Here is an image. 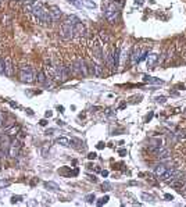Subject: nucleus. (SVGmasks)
Instances as JSON below:
<instances>
[{
	"mask_svg": "<svg viewBox=\"0 0 186 207\" xmlns=\"http://www.w3.org/2000/svg\"><path fill=\"white\" fill-rule=\"evenodd\" d=\"M31 11L34 13L35 17H36L40 22H43V24H50V22L53 21L52 15H50V11L47 10V8H44L40 3H36V2L32 3V10Z\"/></svg>",
	"mask_w": 186,
	"mask_h": 207,
	"instance_id": "1",
	"label": "nucleus"
},
{
	"mask_svg": "<svg viewBox=\"0 0 186 207\" xmlns=\"http://www.w3.org/2000/svg\"><path fill=\"white\" fill-rule=\"evenodd\" d=\"M104 10V17L106 20H107L110 24H115V22L118 21V15H120V10H118V7L114 4V3H110V4H107L106 7L103 8Z\"/></svg>",
	"mask_w": 186,
	"mask_h": 207,
	"instance_id": "2",
	"label": "nucleus"
},
{
	"mask_svg": "<svg viewBox=\"0 0 186 207\" xmlns=\"http://www.w3.org/2000/svg\"><path fill=\"white\" fill-rule=\"evenodd\" d=\"M20 81L24 83H32L35 81V74L34 70L29 66H21L20 67V72H18Z\"/></svg>",
	"mask_w": 186,
	"mask_h": 207,
	"instance_id": "3",
	"label": "nucleus"
},
{
	"mask_svg": "<svg viewBox=\"0 0 186 207\" xmlns=\"http://www.w3.org/2000/svg\"><path fill=\"white\" fill-rule=\"evenodd\" d=\"M71 66H72V72L75 74V75H83V77L88 75L86 63H85V60H83V59H76Z\"/></svg>",
	"mask_w": 186,
	"mask_h": 207,
	"instance_id": "4",
	"label": "nucleus"
},
{
	"mask_svg": "<svg viewBox=\"0 0 186 207\" xmlns=\"http://www.w3.org/2000/svg\"><path fill=\"white\" fill-rule=\"evenodd\" d=\"M60 35H61L63 39L65 40H70L74 38V35H75V32H74V25L68 24V22H63L61 24V28H60Z\"/></svg>",
	"mask_w": 186,
	"mask_h": 207,
	"instance_id": "5",
	"label": "nucleus"
},
{
	"mask_svg": "<svg viewBox=\"0 0 186 207\" xmlns=\"http://www.w3.org/2000/svg\"><path fill=\"white\" fill-rule=\"evenodd\" d=\"M70 77V71L67 67L61 66V64H57L56 66V78L59 81H61V82H64V81H67Z\"/></svg>",
	"mask_w": 186,
	"mask_h": 207,
	"instance_id": "6",
	"label": "nucleus"
},
{
	"mask_svg": "<svg viewBox=\"0 0 186 207\" xmlns=\"http://www.w3.org/2000/svg\"><path fill=\"white\" fill-rule=\"evenodd\" d=\"M20 150H21V142L18 139H13L10 143V147H8V154L11 157H17L20 154Z\"/></svg>",
	"mask_w": 186,
	"mask_h": 207,
	"instance_id": "7",
	"label": "nucleus"
},
{
	"mask_svg": "<svg viewBox=\"0 0 186 207\" xmlns=\"http://www.w3.org/2000/svg\"><path fill=\"white\" fill-rule=\"evenodd\" d=\"M157 158L158 160H168V158H171V150L168 147H160L157 150Z\"/></svg>",
	"mask_w": 186,
	"mask_h": 207,
	"instance_id": "8",
	"label": "nucleus"
},
{
	"mask_svg": "<svg viewBox=\"0 0 186 207\" xmlns=\"http://www.w3.org/2000/svg\"><path fill=\"white\" fill-rule=\"evenodd\" d=\"M149 145H150V146H149L150 150H152V151H157L160 147H163V146H161V145H163V141H161V139H158V138H157V139H150V141H149Z\"/></svg>",
	"mask_w": 186,
	"mask_h": 207,
	"instance_id": "9",
	"label": "nucleus"
},
{
	"mask_svg": "<svg viewBox=\"0 0 186 207\" xmlns=\"http://www.w3.org/2000/svg\"><path fill=\"white\" fill-rule=\"evenodd\" d=\"M132 64L135 66V64L140 63V57H142V50L139 49V47H133V51H132Z\"/></svg>",
	"mask_w": 186,
	"mask_h": 207,
	"instance_id": "10",
	"label": "nucleus"
},
{
	"mask_svg": "<svg viewBox=\"0 0 186 207\" xmlns=\"http://www.w3.org/2000/svg\"><path fill=\"white\" fill-rule=\"evenodd\" d=\"M50 15H52L53 21H59L60 17H61V10H60L57 6H52V7H50Z\"/></svg>",
	"mask_w": 186,
	"mask_h": 207,
	"instance_id": "11",
	"label": "nucleus"
},
{
	"mask_svg": "<svg viewBox=\"0 0 186 207\" xmlns=\"http://www.w3.org/2000/svg\"><path fill=\"white\" fill-rule=\"evenodd\" d=\"M157 61H158V56H157L156 53H150L149 56H147V67H149V68H154Z\"/></svg>",
	"mask_w": 186,
	"mask_h": 207,
	"instance_id": "12",
	"label": "nucleus"
},
{
	"mask_svg": "<svg viewBox=\"0 0 186 207\" xmlns=\"http://www.w3.org/2000/svg\"><path fill=\"white\" fill-rule=\"evenodd\" d=\"M74 32H75L78 36H85L86 29H85V27H83L82 22H79V24H76L75 27H74Z\"/></svg>",
	"mask_w": 186,
	"mask_h": 207,
	"instance_id": "13",
	"label": "nucleus"
},
{
	"mask_svg": "<svg viewBox=\"0 0 186 207\" xmlns=\"http://www.w3.org/2000/svg\"><path fill=\"white\" fill-rule=\"evenodd\" d=\"M167 170H168V167H167L165 164H158V166H156V168H154V174L157 177H161Z\"/></svg>",
	"mask_w": 186,
	"mask_h": 207,
	"instance_id": "14",
	"label": "nucleus"
},
{
	"mask_svg": "<svg viewBox=\"0 0 186 207\" xmlns=\"http://www.w3.org/2000/svg\"><path fill=\"white\" fill-rule=\"evenodd\" d=\"M120 50H121V47H117V49L114 50V53H113L114 68H115V70H117V68H118V66H120Z\"/></svg>",
	"mask_w": 186,
	"mask_h": 207,
	"instance_id": "15",
	"label": "nucleus"
},
{
	"mask_svg": "<svg viewBox=\"0 0 186 207\" xmlns=\"http://www.w3.org/2000/svg\"><path fill=\"white\" fill-rule=\"evenodd\" d=\"M4 74L8 77L13 75V67H11V61L10 60H4Z\"/></svg>",
	"mask_w": 186,
	"mask_h": 207,
	"instance_id": "16",
	"label": "nucleus"
},
{
	"mask_svg": "<svg viewBox=\"0 0 186 207\" xmlns=\"http://www.w3.org/2000/svg\"><path fill=\"white\" fill-rule=\"evenodd\" d=\"M65 21L68 22V24L74 25V27H75L76 24H79V22H81V20H79V18L76 17V15H68V17H67V20H65Z\"/></svg>",
	"mask_w": 186,
	"mask_h": 207,
	"instance_id": "17",
	"label": "nucleus"
},
{
	"mask_svg": "<svg viewBox=\"0 0 186 207\" xmlns=\"http://www.w3.org/2000/svg\"><path fill=\"white\" fill-rule=\"evenodd\" d=\"M143 81H145V82H149V83H163L161 79H156V78H153V77H149V75H145V77H143Z\"/></svg>",
	"mask_w": 186,
	"mask_h": 207,
	"instance_id": "18",
	"label": "nucleus"
},
{
	"mask_svg": "<svg viewBox=\"0 0 186 207\" xmlns=\"http://www.w3.org/2000/svg\"><path fill=\"white\" fill-rule=\"evenodd\" d=\"M56 142H57L59 145H61V146H70V139L65 138V136H60Z\"/></svg>",
	"mask_w": 186,
	"mask_h": 207,
	"instance_id": "19",
	"label": "nucleus"
},
{
	"mask_svg": "<svg viewBox=\"0 0 186 207\" xmlns=\"http://www.w3.org/2000/svg\"><path fill=\"white\" fill-rule=\"evenodd\" d=\"M106 61H107V66L110 67L111 70H114V59H113V54H107V56H104Z\"/></svg>",
	"mask_w": 186,
	"mask_h": 207,
	"instance_id": "20",
	"label": "nucleus"
},
{
	"mask_svg": "<svg viewBox=\"0 0 186 207\" xmlns=\"http://www.w3.org/2000/svg\"><path fill=\"white\" fill-rule=\"evenodd\" d=\"M18 132H20V127H18V125H14V127H11L7 131V135L8 136H14V135H17Z\"/></svg>",
	"mask_w": 186,
	"mask_h": 207,
	"instance_id": "21",
	"label": "nucleus"
},
{
	"mask_svg": "<svg viewBox=\"0 0 186 207\" xmlns=\"http://www.w3.org/2000/svg\"><path fill=\"white\" fill-rule=\"evenodd\" d=\"M38 82H40V83L46 82V75H44L43 71H38Z\"/></svg>",
	"mask_w": 186,
	"mask_h": 207,
	"instance_id": "22",
	"label": "nucleus"
},
{
	"mask_svg": "<svg viewBox=\"0 0 186 207\" xmlns=\"http://www.w3.org/2000/svg\"><path fill=\"white\" fill-rule=\"evenodd\" d=\"M82 4L86 6V7H89V8H95L96 7V3L92 2V0H82Z\"/></svg>",
	"mask_w": 186,
	"mask_h": 207,
	"instance_id": "23",
	"label": "nucleus"
},
{
	"mask_svg": "<svg viewBox=\"0 0 186 207\" xmlns=\"http://www.w3.org/2000/svg\"><path fill=\"white\" fill-rule=\"evenodd\" d=\"M142 199L145 200V202H154V196L149 195V193H142Z\"/></svg>",
	"mask_w": 186,
	"mask_h": 207,
	"instance_id": "24",
	"label": "nucleus"
},
{
	"mask_svg": "<svg viewBox=\"0 0 186 207\" xmlns=\"http://www.w3.org/2000/svg\"><path fill=\"white\" fill-rule=\"evenodd\" d=\"M44 186H46V188H52L53 190H60V186L56 185V183H53V182H46V183H44Z\"/></svg>",
	"mask_w": 186,
	"mask_h": 207,
	"instance_id": "25",
	"label": "nucleus"
},
{
	"mask_svg": "<svg viewBox=\"0 0 186 207\" xmlns=\"http://www.w3.org/2000/svg\"><path fill=\"white\" fill-rule=\"evenodd\" d=\"M108 199H110V197L108 196H104V197H101L100 200H99L97 202V206H103V204H106V203L108 202Z\"/></svg>",
	"mask_w": 186,
	"mask_h": 207,
	"instance_id": "26",
	"label": "nucleus"
},
{
	"mask_svg": "<svg viewBox=\"0 0 186 207\" xmlns=\"http://www.w3.org/2000/svg\"><path fill=\"white\" fill-rule=\"evenodd\" d=\"M176 136H178L179 141H181V139H185L186 138V129H183V131H181V132H178V134H176Z\"/></svg>",
	"mask_w": 186,
	"mask_h": 207,
	"instance_id": "27",
	"label": "nucleus"
},
{
	"mask_svg": "<svg viewBox=\"0 0 186 207\" xmlns=\"http://www.w3.org/2000/svg\"><path fill=\"white\" fill-rule=\"evenodd\" d=\"M4 121H6V114L3 111H0V127L4 124Z\"/></svg>",
	"mask_w": 186,
	"mask_h": 207,
	"instance_id": "28",
	"label": "nucleus"
},
{
	"mask_svg": "<svg viewBox=\"0 0 186 207\" xmlns=\"http://www.w3.org/2000/svg\"><path fill=\"white\" fill-rule=\"evenodd\" d=\"M4 72V60H3V57H0V74Z\"/></svg>",
	"mask_w": 186,
	"mask_h": 207,
	"instance_id": "29",
	"label": "nucleus"
},
{
	"mask_svg": "<svg viewBox=\"0 0 186 207\" xmlns=\"http://www.w3.org/2000/svg\"><path fill=\"white\" fill-rule=\"evenodd\" d=\"M85 200L88 203H93V200H95V195H88V196L85 197Z\"/></svg>",
	"mask_w": 186,
	"mask_h": 207,
	"instance_id": "30",
	"label": "nucleus"
},
{
	"mask_svg": "<svg viewBox=\"0 0 186 207\" xmlns=\"http://www.w3.org/2000/svg\"><path fill=\"white\" fill-rule=\"evenodd\" d=\"M156 100H157V103H165V98L164 96H158V98H156Z\"/></svg>",
	"mask_w": 186,
	"mask_h": 207,
	"instance_id": "31",
	"label": "nucleus"
},
{
	"mask_svg": "<svg viewBox=\"0 0 186 207\" xmlns=\"http://www.w3.org/2000/svg\"><path fill=\"white\" fill-rule=\"evenodd\" d=\"M96 157H97V154H96V153H93V151H92V153H89V154H88V158H89V160H95Z\"/></svg>",
	"mask_w": 186,
	"mask_h": 207,
	"instance_id": "32",
	"label": "nucleus"
},
{
	"mask_svg": "<svg viewBox=\"0 0 186 207\" xmlns=\"http://www.w3.org/2000/svg\"><path fill=\"white\" fill-rule=\"evenodd\" d=\"M110 188H111V185L108 182H104L103 183V190H110Z\"/></svg>",
	"mask_w": 186,
	"mask_h": 207,
	"instance_id": "33",
	"label": "nucleus"
},
{
	"mask_svg": "<svg viewBox=\"0 0 186 207\" xmlns=\"http://www.w3.org/2000/svg\"><path fill=\"white\" fill-rule=\"evenodd\" d=\"M8 185H10L8 181H6V182H4V181H0V186H8Z\"/></svg>",
	"mask_w": 186,
	"mask_h": 207,
	"instance_id": "34",
	"label": "nucleus"
},
{
	"mask_svg": "<svg viewBox=\"0 0 186 207\" xmlns=\"http://www.w3.org/2000/svg\"><path fill=\"white\" fill-rule=\"evenodd\" d=\"M100 34H101V38H103L106 42H108V38H107V35H106V32H100Z\"/></svg>",
	"mask_w": 186,
	"mask_h": 207,
	"instance_id": "35",
	"label": "nucleus"
},
{
	"mask_svg": "<svg viewBox=\"0 0 186 207\" xmlns=\"http://www.w3.org/2000/svg\"><path fill=\"white\" fill-rule=\"evenodd\" d=\"M164 197H165L167 200H172V199H174V196H172V195H168V193H167V195H164Z\"/></svg>",
	"mask_w": 186,
	"mask_h": 207,
	"instance_id": "36",
	"label": "nucleus"
},
{
	"mask_svg": "<svg viewBox=\"0 0 186 207\" xmlns=\"http://www.w3.org/2000/svg\"><path fill=\"white\" fill-rule=\"evenodd\" d=\"M20 199H21V197H18V196L15 197V196H14V197H13V199H11V202H13V203H15V202H20Z\"/></svg>",
	"mask_w": 186,
	"mask_h": 207,
	"instance_id": "37",
	"label": "nucleus"
},
{
	"mask_svg": "<svg viewBox=\"0 0 186 207\" xmlns=\"http://www.w3.org/2000/svg\"><path fill=\"white\" fill-rule=\"evenodd\" d=\"M118 153H120L121 156H125V154H127V150H125V149H121V150L118 151Z\"/></svg>",
	"mask_w": 186,
	"mask_h": 207,
	"instance_id": "38",
	"label": "nucleus"
},
{
	"mask_svg": "<svg viewBox=\"0 0 186 207\" xmlns=\"http://www.w3.org/2000/svg\"><path fill=\"white\" fill-rule=\"evenodd\" d=\"M101 175H103V177H108V171L107 170H103V171H101Z\"/></svg>",
	"mask_w": 186,
	"mask_h": 207,
	"instance_id": "39",
	"label": "nucleus"
},
{
	"mask_svg": "<svg viewBox=\"0 0 186 207\" xmlns=\"http://www.w3.org/2000/svg\"><path fill=\"white\" fill-rule=\"evenodd\" d=\"M53 132H56V129H47V132H46V134H47V135H52Z\"/></svg>",
	"mask_w": 186,
	"mask_h": 207,
	"instance_id": "40",
	"label": "nucleus"
},
{
	"mask_svg": "<svg viewBox=\"0 0 186 207\" xmlns=\"http://www.w3.org/2000/svg\"><path fill=\"white\" fill-rule=\"evenodd\" d=\"M103 147H104V143H101V142L97 143V149H103Z\"/></svg>",
	"mask_w": 186,
	"mask_h": 207,
	"instance_id": "41",
	"label": "nucleus"
},
{
	"mask_svg": "<svg viewBox=\"0 0 186 207\" xmlns=\"http://www.w3.org/2000/svg\"><path fill=\"white\" fill-rule=\"evenodd\" d=\"M47 124V121H46V119H42V121H40V125H43V127H44V125H46Z\"/></svg>",
	"mask_w": 186,
	"mask_h": 207,
	"instance_id": "42",
	"label": "nucleus"
},
{
	"mask_svg": "<svg viewBox=\"0 0 186 207\" xmlns=\"http://www.w3.org/2000/svg\"><path fill=\"white\" fill-rule=\"evenodd\" d=\"M52 115H53L52 111H47V113H46V117H52Z\"/></svg>",
	"mask_w": 186,
	"mask_h": 207,
	"instance_id": "43",
	"label": "nucleus"
},
{
	"mask_svg": "<svg viewBox=\"0 0 186 207\" xmlns=\"http://www.w3.org/2000/svg\"><path fill=\"white\" fill-rule=\"evenodd\" d=\"M152 117H153V113H150V114L147 115V118H146V119H147V121H149V119H152Z\"/></svg>",
	"mask_w": 186,
	"mask_h": 207,
	"instance_id": "44",
	"label": "nucleus"
},
{
	"mask_svg": "<svg viewBox=\"0 0 186 207\" xmlns=\"http://www.w3.org/2000/svg\"><path fill=\"white\" fill-rule=\"evenodd\" d=\"M183 189H185V193H186V185H185V188H183Z\"/></svg>",
	"mask_w": 186,
	"mask_h": 207,
	"instance_id": "45",
	"label": "nucleus"
},
{
	"mask_svg": "<svg viewBox=\"0 0 186 207\" xmlns=\"http://www.w3.org/2000/svg\"><path fill=\"white\" fill-rule=\"evenodd\" d=\"M2 2H3V0H0V4H2Z\"/></svg>",
	"mask_w": 186,
	"mask_h": 207,
	"instance_id": "46",
	"label": "nucleus"
}]
</instances>
